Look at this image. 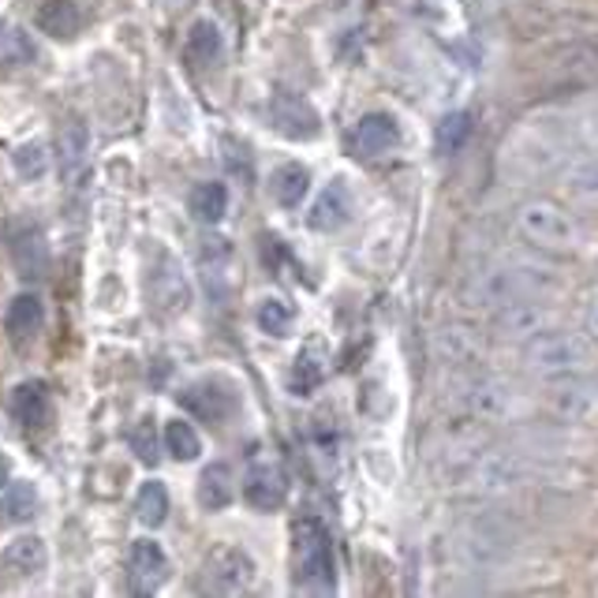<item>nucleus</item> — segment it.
I'll return each mask as SVG.
<instances>
[{"label":"nucleus","mask_w":598,"mask_h":598,"mask_svg":"<svg viewBox=\"0 0 598 598\" xmlns=\"http://www.w3.org/2000/svg\"><path fill=\"white\" fill-rule=\"evenodd\" d=\"M38 512V494L30 482H12L4 494V501H0V517L12 520V524H23Z\"/></svg>","instance_id":"23"},{"label":"nucleus","mask_w":598,"mask_h":598,"mask_svg":"<svg viewBox=\"0 0 598 598\" xmlns=\"http://www.w3.org/2000/svg\"><path fill=\"white\" fill-rule=\"evenodd\" d=\"M202 576H206V587H210V591L240 595L255 580V565L243 550H236V546H221V550H213L210 558H206Z\"/></svg>","instance_id":"6"},{"label":"nucleus","mask_w":598,"mask_h":598,"mask_svg":"<svg viewBox=\"0 0 598 598\" xmlns=\"http://www.w3.org/2000/svg\"><path fill=\"white\" fill-rule=\"evenodd\" d=\"M147 296H150V311L165 318V322H169V318H180L191 307L188 273H183V266L172 259L169 251L158 255V266H153L147 277Z\"/></svg>","instance_id":"4"},{"label":"nucleus","mask_w":598,"mask_h":598,"mask_svg":"<svg viewBox=\"0 0 598 598\" xmlns=\"http://www.w3.org/2000/svg\"><path fill=\"white\" fill-rule=\"evenodd\" d=\"M8 476H12V468H8V460L0 457V487H8Z\"/></svg>","instance_id":"32"},{"label":"nucleus","mask_w":598,"mask_h":598,"mask_svg":"<svg viewBox=\"0 0 598 598\" xmlns=\"http://www.w3.org/2000/svg\"><path fill=\"white\" fill-rule=\"evenodd\" d=\"M292 558H296L299 587H307V591H322V595L333 591V584H337L333 542H329V531L322 528V520L299 517L292 524Z\"/></svg>","instance_id":"1"},{"label":"nucleus","mask_w":598,"mask_h":598,"mask_svg":"<svg viewBox=\"0 0 598 598\" xmlns=\"http://www.w3.org/2000/svg\"><path fill=\"white\" fill-rule=\"evenodd\" d=\"M41 299L38 296H16L12 303H8V315H4V322H8V333H16V337H27V333H34V329L41 326Z\"/></svg>","instance_id":"19"},{"label":"nucleus","mask_w":598,"mask_h":598,"mask_svg":"<svg viewBox=\"0 0 598 598\" xmlns=\"http://www.w3.org/2000/svg\"><path fill=\"white\" fill-rule=\"evenodd\" d=\"M136 512L147 528L165 524V517H169V490H165V482H142V490L136 498Z\"/></svg>","instance_id":"21"},{"label":"nucleus","mask_w":598,"mask_h":598,"mask_svg":"<svg viewBox=\"0 0 598 598\" xmlns=\"http://www.w3.org/2000/svg\"><path fill=\"white\" fill-rule=\"evenodd\" d=\"M12 165L23 180H38V177H46V169H49V150L41 147V142H23V147L12 153Z\"/></svg>","instance_id":"27"},{"label":"nucleus","mask_w":598,"mask_h":598,"mask_svg":"<svg viewBox=\"0 0 598 598\" xmlns=\"http://www.w3.org/2000/svg\"><path fill=\"white\" fill-rule=\"evenodd\" d=\"M131 449L139 452L142 464H158V422L153 419H139L136 430H131Z\"/></svg>","instance_id":"29"},{"label":"nucleus","mask_w":598,"mask_h":598,"mask_svg":"<svg viewBox=\"0 0 598 598\" xmlns=\"http://www.w3.org/2000/svg\"><path fill=\"white\" fill-rule=\"evenodd\" d=\"M180 405L191 411L195 419L202 422H213V427H221L225 419L236 416V408H240V397H236V389L229 381H218V378H202L188 386L180 393Z\"/></svg>","instance_id":"5"},{"label":"nucleus","mask_w":598,"mask_h":598,"mask_svg":"<svg viewBox=\"0 0 598 598\" xmlns=\"http://www.w3.org/2000/svg\"><path fill=\"white\" fill-rule=\"evenodd\" d=\"M587 329H591V337L598 340V299L591 303V311H587Z\"/></svg>","instance_id":"31"},{"label":"nucleus","mask_w":598,"mask_h":598,"mask_svg":"<svg viewBox=\"0 0 598 598\" xmlns=\"http://www.w3.org/2000/svg\"><path fill=\"white\" fill-rule=\"evenodd\" d=\"M318 381H322V356H318L315 348H307V352H299V359L292 363L288 386H292V393H311Z\"/></svg>","instance_id":"26"},{"label":"nucleus","mask_w":598,"mask_h":598,"mask_svg":"<svg viewBox=\"0 0 598 598\" xmlns=\"http://www.w3.org/2000/svg\"><path fill=\"white\" fill-rule=\"evenodd\" d=\"M128 569H131V587H136L139 595H150L169 580V554H165L158 542L139 539L136 546H131Z\"/></svg>","instance_id":"10"},{"label":"nucleus","mask_w":598,"mask_h":598,"mask_svg":"<svg viewBox=\"0 0 598 598\" xmlns=\"http://www.w3.org/2000/svg\"><path fill=\"white\" fill-rule=\"evenodd\" d=\"M165 4H169V8H183L188 0H165Z\"/></svg>","instance_id":"33"},{"label":"nucleus","mask_w":598,"mask_h":598,"mask_svg":"<svg viewBox=\"0 0 598 598\" xmlns=\"http://www.w3.org/2000/svg\"><path fill=\"white\" fill-rule=\"evenodd\" d=\"M517 225L535 247H546V251H576V243H580V229H576V221L565 210H558L554 202L520 206Z\"/></svg>","instance_id":"3"},{"label":"nucleus","mask_w":598,"mask_h":598,"mask_svg":"<svg viewBox=\"0 0 598 598\" xmlns=\"http://www.w3.org/2000/svg\"><path fill=\"white\" fill-rule=\"evenodd\" d=\"M307 188H311V177H307L303 165H281V169L270 177V191H273L277 206H288V210L303 202Z\"/></svg>","instance_id":"17"},{"label":"nucleus","mask_w":598,"mask_h":598,"mask_svg":"<svg viewBox=\"0 0 598 598\" xmlns=\"http://www.w3.org/2000/svg\"><path fill=\"white\" fill-rule=\"evenodd\" d=\"M270 123L273 131H281L285 139H296V142L318 139V131H322V117L315 112V106L296 94H277L270 101Z\"/></svg>","instance_id":"7"},{"label":"nucleus","mask_w":598,"mask_h":598,"mask_svg":"<svg viewBox=\"0 0 598 598\" xmlns=\"http://www.w3.org/2000/svg\"><path fill=\"white\" fill-rule=\"evenodd\" d=\"M8 411H12L23 427H46V422L53 419V400H49V389L41 386V381H23V386L12 389Z\"/></svg>","instance_id":"13"},{"label":"nucleus","mask_w":598,"mask_h":598,"mask_svg":"<svg viewBox=\"0 0 598 598\" xmlns=\"http://www.w3.org/2000/svg\"><path fill=\"white\" fill-rule=\"evenodd\" d=\"M60 142H64V177H76L82 165H87V131L79 123H71V128H64Z\"/></svg>","instance_id":"28"},{"label":"nucleus","mask_w":598,"mask_h":598,"mask_svg":"<svg viewBox=\"0 0 598 598\" xmlns=\"http://www.w3.org/2000/svg\"><path fill=\"white\" fill-rule=\"evenodd\" d=\"M0 561H4V569L19 576V580H30V576L46 572L49 546H46V539H38V535H19V539L8 542V550L0 554Z\"/></svg>","instance_id":"12"},{"label":"nucleus","mask_w":598,"mask_h":598,"mask_svg":"<svg viewBox=\"0 0 598 598\" xmlns=\"http://www.w3.org/2000/svg\"><path fill=\"white\" fill-rule=\"evenodd\" d=\"M348 218H352V195H348L345 183L333 180V183H326V188L318 191L311 213H307V229L337 232V229H345Z\"/></svg>","instance_id":"9"},{"label":"nucleus","mask_w":598,"mask_h":598,"mask_svg":"<svg viewBox=\"0 0 598 598\" xmlns=\"http://www.w3.org/2000/svg\"><path fill=\"white\" fill-rule=\"evenodd\" d=\"M243 498H247V505H251V509H259V512L281 509L285 498H288V479H285V471L277 468V464H255V468L247 471Z\"/></svg>","instance_id":"8"},{"label":"nucleus","mask_w":598,"mask_h":598,"mask_svg":"<svg viewBox=\"0 0 598 598\" xmlns=\"http://www.w3.org/2000/svg\"><path fill=\"white\" fill-rule=\"evenodd\" d=\"M165 449H169L177 460H195L202 452V438H199V430H195L191 422L172 419L169 427H165Z\"/></svg>","instance_id":"22"},{"label":"nucleus","mask_w":598,"mask_h":598,"mask_svg":"<svg viewBox=\"0 0 598 598\" xmlns=\"http://www.w3.org/2000/svg\"><path fill=\"white\" fill-rule=\"evenodd\" d=\"M188 202H191V213L202 225H218L225 218V210H229V188H225V183H199Z\"/></svg>","instance_id":"18"},{"label":"nucleus","mask_w":598,"mask_h":598,"mask_svg":"<svg viewBox=\"0 0 598 598\" xmlns=\"http://www.w3.org/2000/svg\"><path fill=\"white\" fill-rule=\"evenodd\" d=\"M38 57L34 41L19 27H0V68H27Z\"/></svg>","instance_id":"20"},{"label":"nucleus","mask_w":598,"mask_h":598,"mask_svg":"<svg viewBox=\"0 0 598 598\" xmlns=\"http://www.w3.org/2000/svg\"><path fill=\"white\" fill-rule=\"evenodd\" d=\"M524 359L542 378H569L587 367V345L565 329H535L524 345Z\"/></svg>","instance_id":"2"},{"label":"nucleus","mask_w":598,"mask_h":598,"mask_svg":"<svg viewBox=\"0 0 598 598\" xmlns=\"http://www.w3.org/2000/svg\"><path fill=\"white\" fill-rule=\"evenodd\" d=\"M38 30L49 38H76L79 27H82V12L79 4H71V0H46V4L38 8Z\"/></svg>","instance_id":"14"},{"label":"nucleus","mask_w":598,"mask_h":598,"mask_svg":"<svg viewBox=\"0 0 598 598\" xmlns=\"http://www.w3.org/2000/svg\"><path fill=\"white\" fill-rule=\"evenodd\" d=\"M468 131H471V117H468V112H449V117L438 123L435 150L441 153V158H449V153H457L464 142H468Z\"/></svg>","instance_id":"24"},{"label":"nucleus","mask_w":598,"mask_h":598,"mask_svg":"<svg viewBox=\"0 0 598 598\" xmlns=\"http://www.w3.org/2000/svg\"><path fill=\"white\" fill-rule=\"evenodd\" d=\"M255 322H259L262 333L288 337V329H292V322H296V311L285 303V299H262L259 311H255Z\"/></svg>","instance_id":"25"},{"label":"nucleus","mask_w":598,"mask_h":598,"mask_svg":"<svg viewBox=\"0 0 598 598\" xmlns=\"http://www.w3.org/2000/svg\"><path fill=\"white\" fill-rule=\"evenodd\" d=\"M397 142H400V128L389 112H367V117L356 123L352 147L359 158H381V153H389Z\"/></svg>","instance_id":"11"},{"label":"nucleus","mask_w":598,"mask_h":598,"mask_svg":"<svg viewBox=\"0 0 598 598\" xmlns=\"http://www.w3.org/2000/svg\"><path fill=\"white\" fill-rule=\"evenodd\" d=\"M572 191L584 195V199H598V165H587L572 177Z\"/></svg>","instance_id":"30"},{"label":"nucleus","mask_w":598,"mask_h":598,"mask_svg":"<svg viewBox=\"0 0 598 598\" xmlns=\"http://www.w3.org/2000/svg\"><path fill=\"white\" fill-rule=\"evenodd\" d=\"M232 501V471L229 464H210V468L202 471L199 479V505L210 512L225 509V505Z\"/></svg>","instance_id":"16"},{"label":"nucleus","mask_w":598,"mask_h":598,"mask_svg":"<svg viewBox=\"0 0 598 598\" xmlns=\"http://www.w3.org/2000/svg\"><path fill=\"white\" fill-rule=\"evenodd\" d=\"M183 53H188V60H191L195 68H210V64H218L221 53H225L221 27H218V23H210V19H199V23L191 27Z\"/></svg>","instance_id":"15"}]
</instances>
